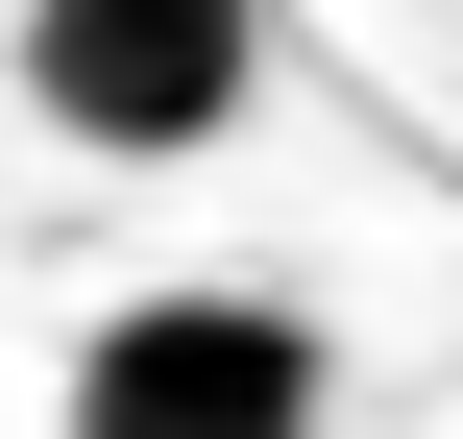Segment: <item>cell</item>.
Here are the masks:
<instances>
[{"instance_id":"obj_1","label":"cell","mask_w":463,"mask_h":439,"mask_svg":"<svg viewBox=\"0 0 463 439\" xmlns=\"http://www.w3.org/2000/svg\"><path fill=\"white\" fill-rule=\"evenodd\" d=\"M269 98V0H24V122L98 171H195Z\"/></svg>"},{"instance_id":"obj_2","label":"cell","mask_w":463,"mask_h":439,"mask_svg":"<svg viewBox=\"0 0 463 439\" xmlns=\"http://www.w3.org/2000/svg\"><path fill=\"white\" fill-rule=\"evenodd\" d=\"M317 415H342V342L293 293H122L49 439H317Z\"/></svg>"}]
</instances>
